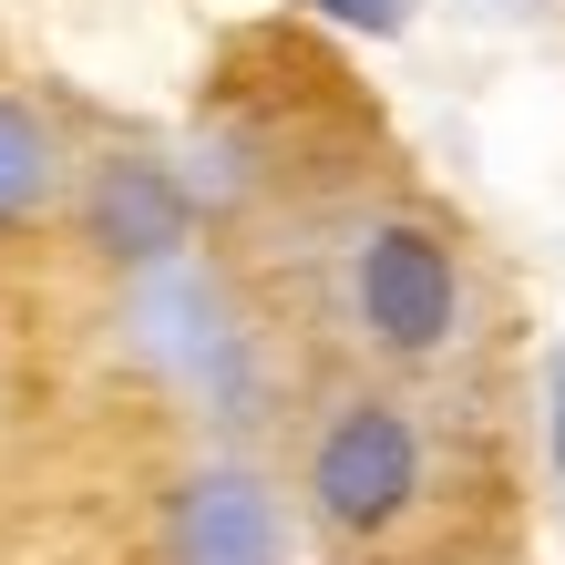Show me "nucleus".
<instances>
[{
    "instance_id": "obj_4",
    "label": "nucleus",
    "mask_w": 565,
    "mask_h": 565,
    "mask_svg": "<svg viewBox=\"0 0 565 565\" xmlns=\"http://www.w3.org/2000/svg\"><path fill=\"white\" fill-rule=\"evenodd\" d=\"M83 226H93V247H104L114 268H164V257L185 247L195 206H185V185L164 175V164L124 154V164H104V175H93V195H83Z\"/></svg>"
},
{
    "instance_id": "obj_3",
    "label": "nucleus",
    "mask_w": 565,
    "mask_h": 565,
    "mask_svg": "<svg viewBox=\"0 0 565 565\" xmlns=\"http://www.w3.org/2000/svg\"><path fill=\"white\" fill-rule=\"evenodd\" d=\"M175 565H278L288 555V524H278V493L237 473V462H216V473L175 483Z\"/></svg>"
},
{
    "instance_id": "obj_5",
    "label": "nucleus",
    "mask_w": 565,
    "mask_h": 565,
    "mask_svg": "<svg viewBox=\"0 0 565 565\" xmlns=\"http://www.w3.org/2000/svg\"><path fill=\"white\" fill-rule=\"evenodd\" d=\"M52 195V135L31 104H0V226H21Z\"/></svg>"
},
{
    "instance_id": "obj_1",
    "label": "nucleus",
    "mask_w": 565,
    "mask_h": 565,
    "mask_svg": "<svg viewBox=\"0 0 565 565\" xmlns=\"http://www.w3.org/2000/svg\"><path fill=\"white\" fill-rule=\"evenodd\" d=\"M350 298H360V329H371L391 360H431V350L452 340V319H462L452 247L431 237V226H412V216H391V226H371V237H360Z\"/></svg>"
},
{
    "instance_id": "obj_6",
    "label": "nucleus",
    "mask_w": 565,
    "mask_h": 565,
    "mask_svg": "<svg viewBox=\"0 0 565 565\" xmlns=\"http://www.w3.org/2000/svg\"><path fill=\"white\" fill-rule=\"evenodd\" d=\"M329 21H350V31H402V0H319Z\"/></svg>"
},
{
    "instance_id": "obj_2",
    "label": "nucleus",
    "mask_w": 565,
    "mask_h": 565,
    "mask_svg": "<svg viewBox=\"0 0 565 565\" xmlns=\"http://www.w3.org/2000/svg\"><path fill=\"white\" fill-rule=\"evenodd\" d=\"M309 493H319V514L340 524V535H381V524H402L412 493H422L412 422L391 412V402H350L340 422L319 431V452H309Z\"/></svg>"
},
{
    "instance_id": "obj_7",
    "label": "nucleus",
    "mask_w": 565,
    "mask_h": 565,
    "mask_svg": "<svg viewBox=\"0 0 565 565\" xmlns=\"http://www.w3.org/2000/svg\"><path fill=\"white\" fill-rule=\"evenodd\" d=\"M555 381H565V371H555Z\"/></svg>"
}]
</instances>
